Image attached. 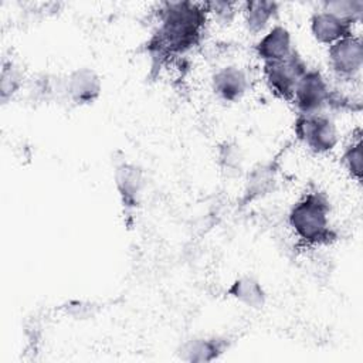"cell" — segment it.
<instances>
[{"mask_svg":"<svg viewBox=\"0 0 363 363\" xmlns=\"http://www.w3.org/2000/svg\"><path fill=\"white\" fill-rule=\"evenodd\" d=\"M159 27L150 40L153 57L163 60L169 55L184 54L196 47L208 21L204 3L164 1L159 4Z\"/></svg>","mask_w":363,"mask_h":363,"instance_id":"cell-1","label":"cell"},{"mask_svg":"<svg viewBox=\"0 0 363 363\" xmlns=\"http://www.w3.org/2000/svg\"><path fill=\"white\" fill-rule=\"evenodd\" d=\"M288 224L299 241L311 247L336 240V233L330 225V201L316 189L308 190L292 204Z\"/></svg>","mask_w":363,"mask_h":363,"instance_id":"cell-2","label":"cell"},{"mask_svg":"<svg viewBox=\"0 0 363 363\" xmlns=\"http://www.w3.org/2000/svg\"><path fill=\"white\" fill-rule=\"evenodd\" d=\"M296 139L312 153L325 155L332 152L339 143V130L335 121L320 112L312 115L298 113L294 122Z\"/></svg>","mask_w":363,"mask_h":363,"instance_id":"cell-3","label":"cell"},{"mask_svg":"<svg viewBox=\"0 0 363 363\" xmlns=\"http://www.w3.org/2000/svg\"><path fill=\"white\" fill-rule=\"evenodd\" d=\"M308 68L306 61L295 48L285 60L262 64V75L268 89L277 98L291 102L296 84Z\"/></svg>","mask_w":363,"mask_h":363,"instance_id":"cell-4","label":"cell"},{"mask_svg":"<svg viewBox=\"0 0 363 363\" xmlns=\"http://www.w3.org/2000/svg\"><path fill=\"white\" fill-rule=\"evenodd\" d=\"M328 65L336 79L352 82L359 78L363 67V43L350 34L328 47Z\"/></svg>","mask_w":363,"mask_h":363,"instance_id":"cell-5","label":"cell"},{"mask_svg":"<svg viewBox=\"0 0 363 363\" xmlns=\"http://www.w3.org/2000/svg\"><path fill=\"white\" fill-rule=\"evenodd\" d=\"M329 91L330 82L323 72L318 68H308L299 78L291 102L301 115L320 113L326 109Z\"/></svg>","mask_w":363,"mask_h":363,"instance_id":"cell-6","label":"cell"},{"mask_svg":"<svg viewBox=\"0 0 363 363\" xmlns=\"http://www.w3.org/2000/svg\"><path fill=\"white\" fill-rule=\"evenodd\" d=\"M102 92V78L91 67H78L64 78V96L77 106L94 104Z\"/></svg>","mask_w":363,"mask_h":363,"instance_id":"cell-7","label":"cell"},{"mask_svg":"<svg viewBox=\"0 0 363 363\" xmlns=\"http://www.w3.org/2000/svg\"><path fill=\"white\" fill-rule=\"evenodd\" d=\"M211 91L214 95L224 102H238L250 89L248 72L237 65L227 64L216 69L210 79Z\"/></svg>","mask_w":363,"mask_h":363,"instance_id":"cell-8","label":"cell"},{"mask_svg":"<svg viewBox=\"0 0 363 363\" xmlns=\"http://www.w3.org/2000/svg\"><path fill=\"white\" fill-rule=\"evenodd\" d=\"M294 50L292 34L282 24L271 26L254 44V52L262 64L285 60Z\"/></svg>","mask_w":363,"mask_h":363,"instance_id":"cell-9","label":"cell"},{"mask_svg":"<svg viewBox=\"0 0 363 363\" xmlns=\"http://www.w3.org/2000/svg\"><path fill=\"white\" fill-rule=\"evenodd\" d=\"M309 28L312 37L319 44L328 47L350 34H354L352 23L323 9L312 13L309 18Z\"/></svg>","mask_w":363,"mask_h":363,"instance_id":"cell-10","label":"cell"},{"mask_svg":"<svg viewBox=\"0 0 363 363\" xmlns=\"http://www.w3.org/2000/svg\"><path fill=\"white\" fill-rule=\"evenodd\" d=\"M113 177L123 207L136 208L140 204L145 189V176L142 169L135 163L121 162L115 167Z\"/></svg>","mask_w":363,"mask_h":363,"instance_id":"cell-11","label":"cell"},{"mask_svg":"<svg viewBox=\"0 0 363 363\" xmlns=\"http://www.w3.org/2000/svg\"><path fill=\"white\" fill-rule=\"evenodd\" d=\"M228 349V339L223 336H194L184 340L177 353L190 363H207L218 359Z\"/></svg>","mask_w":363,"mask_h":363,"instance_id":"cell-12","label":"cell"},{"mask_svg":"<svg viewBox=\"0 0 363 363\" xmlns=\"http://www.w3.org/2000/svg\"><path fill=\"white\" fill-rule=\"evenodd\" d=\"M244 26L250 34H264L278 17L279 4L271 0H248L240 4Z\"/></svg>","mask_w":363,"mask_h":363,"instance_id":"cell-13","label":"cell"},{"mask_svg":"<svg viewBox=\"0 0 363 363\" xmlns=\"http://www.w3.org/2000/svg\"><path fill=\"white\" fill-rule=\"evenodd\" d=\"M227 295L250 309H262L267 303V292L262 284L251 275L235 278L228 286Z\"/></svg>","mask_w":363,"mask_h":363,"instance_id":"cell-14","label":"cell"},{"mask_svg":"<svg viewBox=\"0 0 363 363\" xmlns=\"http://www.w3.org/2000/svg\"><path fill=\"white\" fill-rule=\"evenodd\" d=\"M277 186V172L272 163H259L254 166L245 177L244 199L252 201L271 194Z\"/></svg>","mask_w":363,"mask_h":363,"instance_id":"cell-15","label":"cell"},{"mask_svg":"<svg viewBox=\"0 0 363 363\" xmlns=\"http://www.w3.org/2000/svg\"><path fill=\"white\" fill-rule=\"evenodd\" d=\"M26 85V77L21 67L13 60H4L0 71V101L7 104Z\"/></svg>","mask_w":363,"mask_h":363,"instance_id":"cell-16","label":"cell"},{"mask_svg":"<svg viewBox=\"0 0 363 363\" xmlns=\"http://www.w3.org/2000/svg\"><path fill=\"white\" fill-rule=\"evenodd\" d=\"M28 95L33 101H51L58 95L64 96V78L57 81V77L50 74H38L26 84Z\"/></svg>","mask_w":363,"mask_h":363,"instance_id":"cell-17","label":"cell"},{"mask_svg":"<svg viewBox=\"0 0 363 363\" xmlns=\"http://www.w3.org/2000/svg\"><path fill=\"white\" fill-rule=\"evenodd\" d=\"M342 164L349 176L362 183L363 177V145H362V130H357L356 138H352L347 145L343 147L342 153Z\"/></svg>","mask_w":363,"mask_h":363,"instance_id":"cell-18","label":"cell"},{"mask_svg":"<svg viewBox=\"0 0 363 363\" xmlns=\"http://www.w3.org/2000/svg\"><path fill=\"white\" fill-rule=\"evenodd\" d=\"M322 9L328 10L337 17L352 23L353 26L363 18V1L362 0H332L322 3Z\"/></svg>","mask_w":363,"mask_h":363,"instance_id":"cell-19","label":"cell"},{"mask_svg":"<svg viewBox=\"0 0 363 363\" xmlns=\"http://www.w3.org/2000/svg\"><path fill=\"white\" fill-rule=\"evenodd\" d=\"M217 160L224 172H227L228 174H238L242 170L244 155L237 143L225 140L218 147Z\"/></svg>","mask_w":363,"mask_h":363,"instance_id":"cell-20","label":"cell"},{"mask_svg":"<svg viewBox=\"0 0 363 363\" xmlns=\"http://www.w3.org/2000/svg\"><path fill=\"white\" fill-rule=\"evenodd\" d=\"M206 11L208 14V20L213 18L221 26H228L234 21L237 14L240 13V4L234 1H225V0H213L204 3Z\"/></svg>","mask_w":363,"mask_h":363,"instance_id":"cell-21","label":"cell"},{"mask_svg":"<svg viewBox=\"0 0 363 363\" xmlns=\"http://www.w3.org/2000/svg\"><path fill=\"white\" fill-rule=\"evenodd\" d=\"M65 309H67V313H69L71 316H74V318H77V319H84V318L92 316L94 306H92L89 302L71 301V302L67 303Z\"/></svg>","mask_w":363,"mask_h":363,"instance_id":"cell-22","label":"cell"}]
</instances>
